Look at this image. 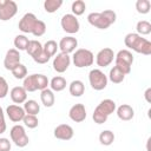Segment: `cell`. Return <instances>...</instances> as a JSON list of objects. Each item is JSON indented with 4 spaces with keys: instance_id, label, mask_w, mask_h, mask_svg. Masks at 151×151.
Returning <instances> with one entry per match:
<instances>
[{
    "instance_id": "6da1fadb",
    "label": "cell",
    "mask_w": 151,
    "mask_h": 151,
    "mask_svg": "<svg viewBox=\"0 0 151 151\" xmlns=\"http://www.w3.org/2000/svg\"><path fill=\"white\" fill-rule=\"evenodd\" d=\"M117 14L112 9H105L103 12H92L87 15V21L90 25L99 28L106 29L112 24L116 22Z\"/></svg>"
},
{
    "instance_id": "7a4b0ae2",
    "label": "cell",
    "mask_w": 151,
    "mask_h": 151,
    "mask_svg": "<svg viewBox=\"0 0 151 151\" xmlns=\"http://www.w3.org/2000/svg\"><path fill=\"white\" fill-rule=\"evenodd\" d=\"M124 44L137 53H142L144 55L151 54V42L137 33H127L124 38Z\"/></svg>"
},
{
    "instance_id": "3957f363",
    "label": "cell",
    "mask_w": 151,
    "mask_h": 151,
    "mask_svg": "<svg viewBox=\"0 0 151 151\" xmlns=\"http://www.w3.org/2000/svg\"><path fill=\"white\" fill-rule=\"evenodd\" d=\"M116 109H117V105L112 99H104L94 109L92 119L94 120L96 124H99V125L104 124L107 120L109 116L116 111Z\"/></svg>"
},
{
    "instance_id": "277c9868",
    "label": "cell",
    "mask_w": 151,
    "mask_h": 151,
    "mask_svg": "<svg viewBox=\"0 0 151 151\" xmlns=\"http://www.w3.org/2000/svg\"><path fill=\"white\" fill-rule=\"evenodd\" d=\"M50 80L45 74L41 73H34L31 76H27L24 79L22 87L26 90V92H34V91H42L45 88H48Z\"/></svg>"
},
{
    "instance_id": "5b68a950",
    "label": "cell",
    "mask_w": 151,
    "mask_h": 151,
    "mask_svg": "<svg viewBox=\"0 0 151 151\" xmlns=\"http://www.w3.org/2000/svg\"><path fill=\"white\" fill-rule=\"evenodd\" d=\"M114 66L118 67L125 76L131 72V66L133 64V55L129 50H120L114 54Z\"/></svg>"
},
{
    "instance_id": "8992f818",
    "label": "cell",
    "mask_w": 151,
    "mask_h": 151,
    "mask_svg": "<svg viewBox=\"0 0 151 151\" xmlns=\"http://www.w3.org/2000/svg\"><path fill=\"white\" fill-rule=\"evenodd\" d=\"M72 61H73L74 66L78 67V68L88 67L94 63V55L87 48H78L73 53Z\"/></svg>"
},
{
    "instance_id": "52a82bcc",
    "label": "cell",
    "mask_w": 151,
    "mask_h": 151,
    "mask_svg": "<svg viewBox=\"0 0 151 151\" xmlns=\"http://www.w3.org/2000/svg\"><path fill=\"white\" fill-rule=\"evenodd\" d=\"M88 81L93 90L101 91L107 86V76L99 68H93L88 73Z\"/></svg>"
},
{
    "instance_id": "ba28073f",
    "label": "cell",
    "mask_w": 151,
    "mask_h": 151,
    "mask_svg": "<svg viewBox=\"0 0 151 151\" xmlns=\"http://www.w3.org/2000/svg\"><path fill=\"white\" fill-rule=\"evenodd\" d=\"M9 136H11V140L19 147H25L28 142H29V138L28 136L26 134V131H25V127L22 125H14L11 131H9Z\"/></svg>"
},
{
    "instance_id": "9c48e42d",
    "label": "cell",
    "mask_w": 151,
    "mask_h": 151,
    "mask_svg": "<svg viewBox=\"0 0 151 151\" xmlns=\"http://www.w3.org/2000/svg\"><path fill=\"white\" fill-rule=\"evenodd\" d=\"M18 12V5L13 0H0V20H11Z\"/></svg>"
},
{
    "instance_id": "30bf717a",
    "label": "cell",
    "mask_w": 151,
    "mask_h": 151,
    "mask_svg": "<svg viewBox=\"0 0 151 151\" xmlns=\"http://www.w3.org/2000/svg\"><path fill=\"white\" fill-rule=\"evenodd\" d=\"M60 25H61V28L66 33H70V34H74L77 32H79V28H80V24H79L77 17L73 15L72 13H67V14L63 15V18L60 20Z\"/></svg>"
},
{
    "instance_id": "8fae6325",
    "label": "cell",
    "mask_w": 151,
    "mask_h": 151,
    "mask_svg": "<svg viewBox=\"0 0 151 151\" xmlns=\"http://www.w3.org/2000/svg\"><path fill=\"white\" fill-rule=\"evenodd\" d=\"M39 19H37V17L33 13H26L19 21V29L22 33H32L33 29L35 28V25L38 22Z\"/></svg>"
},
{
    "instance_id": "7c38bea8",
    "label": "cell",
    "mask_w": 151,
    "mask_h": 151,
    "mask_svg": "<svg viewBox=\"0 0 151 151\" xmlns=\"http://www.w3.org/2000/svg\"><path fill=\"white\" fill-rule=\"evenodd\" d=\"M71 64V57L66 53H57L53 59V70L58 73H64Z\"/></svg>"
},
{
    "instance_id": "4fadbf2b",
    "label": "cell",
    "mask_w": 151,
    "mask_h": 151,
    "mask_svg": "<svg viewBox=\"0 0 151 151\" xmlns=\"http://www.w3.org/2000/svg\"><path fill=\"white\" fill-rule=\"evenodd\" d=\"M114 60V52L110 47L100 50L96 55V63L99 67H106Z\"/></svg>"
},
{
    "instance_id": "5bb4252c",
    "label": "cell",
    "mask_w": 151,
    "mask_h": 151,
    "mask_svg": "<svg viewBox=\"0 0 151 151\" xmlns=\"http://www.w3.org/2000/svg\"><path fill=\"white\" fill-rule=\"evenodd\" d=\"M20 64V53L15 48H11L6 52L5 59H4V66L6 70L12 71L17 65Z\"/></svg>"
},
{
    "instance_id": "9a60e30c",
    "label": "cell",
    "mask_w": 151,
    "mask_h": 151,
    "mask_svg": "<svg viewBox=\"0 0 151 151\" xmlns=\"http://www.w3.org/2000/svg\"><path fill=\"white\" fill-rule=\"evenodd\" d=\"M53 134L57 139H60V140H70L73 138V134H74V131L72 129L71 125L68 124H60L58 126H55L54 131H53Z\"/></svg>"
},
{
    "instance_id": "2e32d148",
    "label": "cell",
    "mask_w": 151,
    "mask_h": 151,
    "mask_svg": "<svg viewBox=\"0 0 151 151\" xmlns=\"http://www.w3.org/2000/svg\"><path fill=\"white\" fill-rule=\"evenodd\" d=\"M77 46H78V40L72 35L61 38L59 44H58V47L60 48V51L63 53H66V54H70V53L74 52Z\"/></svg>"
},
{
    "instance_id": "e0dca14e",
    "label": "cell",
    "mask_w": 151,
    "mask_h": 151,
    "mask_svg": "<svg viewBox=\"0 0 151 151\" xmlns=\"http://www.w3.org/2000/svg\"><path fill=\"white\" fill-rule=\"evenodd\" d=\"M68 117L71 120L76 123H81L86 119V109L83 104H74L70 111H68Z\"/></svg>"
},
{
    "instance_id": "ac0fdd59",
    "label": "cell",
    "mask_w": 151,
    "mask_h": 151,
    "mask_svg": "<svg viewBox=\"0 0 151 151\" xmlns=\"http://www.w3.org/2000/svg\"><path fill=\"white\" fill-rule=\"evenodd\" d=\"M6 113H7L8 118H9L12 122H14V123L22 122L24 117L26 116V112H25L24 107L17 105V104H13V105L7 106V109H6Z\"/></svg>"
},
{
    "instance_id": "d6986e66",
    "label": "cell",
    "mask_w": 151,
    "mask_h": 151,
    "mask_svg": "<svg viewBox=\"0 0 151 151\" xmlns=\"http://www.w3.org/2000/svg\"><path fill=\"white\" fill-rule=\"evenodd\" d=\"M116 111H117L118 118L124 122H129L134 117V110L129 104H122L120 106H118L116 109Z\"/></svg>"
},
{
    "instance_id": "ffe728a7",
    "label": "cell",
    "mask_w": 151,
    "mask_h": 151,
    "mask_svg": "<svg viewBox=\"0 0 151 151\" xmlns=\"http://www.w3.org/2000/svg\"><path fill=\"white\" fill-rule=\"evenodd\" d=\"M11 99L15 104H22L27 100V92L22 86H14L9 92Z\"/></svg>"
},
{
    "instance_id": "44dd1931",
    "label": "cell",
    "mask_w": 151,
    "mask_h": 151,
    "mask_svg": "<svg viewBox=\"0 0 151 151\" xmlns=\"http://www.w3.org/2000/svg\"><path fill=\"white\" fill-rule=\"evenodd\" d=\"M40 100H41L44 106L52 107L54 105V101H55V97H54L53 91L51 88H45V90L40 91Z\"/></svg>"
},
{
    "instance_id": "7402d4cb",
    "label": "cell",
    "mask_w": 151,
    "mask_h": 151,
    "mask_svg": "<svg viewBox=\"0 0 151 151\" xmlns=\"http://www.w3.org/2000/svg\"><path fill=\"white\" fill-rule=\"evenodd\" d=\"M70 94L73 97H81L85 92V85L81 80H73L68 86Z\"/></svg>"
},
{
    "instance_id": "603a6c76",
    "label": "cell",
    "mask_w": 151,
    "mask_h": 151,
    "mask_svg": "<svg viewBox=\"0 0 151 151\" xmlns=\"http://www.w3.org/2000/svg\"><path fill=\"white\" fill-rule=\"evenodd\" d=\"M66 85H67L66 79L64 77H61V76L53 77L51 79V81H50V87H51V90L53 92H60V91L65 90L66 88Z\"/></svg>"
},
{
    "instance_id": "cb8c5ba5",
    "label": "cell",
    "mask_w": 151,
    "mask_h": 151,
    "mask_svg": "<svg viewBox=\"0 0 151 151\" xmlns=\"http://www.w3.org/2000/svg\"><path fill=\"white\" fill-rule=\"evenodd\" d=\"M42 51V45L40 41L38 40H29L28 46L26 48V52L32 57V59H34L38 54H40Z\"/></svg>"
},
{
    "instance_id": "d4e9b609",
    "label": "cell",
    "mask_w": 151,
    "mask_h": 151,
    "mask_svg": "<svg viewBox=\"0 0 151 151\" xmlns=\"http://www.w3.org/2000/svg\"><path fill=\"white\" fill-rule=\"evenodd\" d=\"M107 79H110L113 84H120L124 81L125 79V74L116 66H113L111 70H110V73H109V77Z\"/></svg>"
},
{
    "instance_id": "484cf974",
    "label": "cell",
    "mask_w": 151,
    "mask_h": 151,
    "mask_svg": "<svg viewBox=\"0 0 151 151\" xmlns=\"http://www.w3.org/2000/svg\"><path fill=\"white\" fill-rule=\"evenodd\" d=\"M24 110L26 112V114H33V116H37L40 111V105L33 100V99H28L24 103Z\"/></svg>"
},
{
    "instance_id": "4316f807",
    "label": "cell",
    "mask_w": 151,
    "mask_h": 151,
    "mask_svg": "<svg viewBox=\"0 0 151 151\" xmlns=\"http://www.w3.org/2000/svg\"><path fill=\"white\" fill-rule=\"evenodd\" d=\"M99 142L104 146H110L114 142V133L111 130H104L99 134Z\"/></svg>"
},
{
    "instance_id": "83f0119b",
    "label": "cell",
    "mask_w": 151,
    "mask_h": 151,
    "mask_svg": "<svg viewBox=\"0 0 151 151\" xmlns=\"http://www.w3.org/2000/svg\"><path fill=\"white\" fill-rule=\"evenodd\" d=\"M28 42H29L28 38L26 35H24V34H18L14 38V41H13L14 47L18 51H26V48L28 46Z\"/></svg>"
},
{
    "instance_id": "f1b7e54d",
    "label": "cell",
    "mask_w": 151,
    "mask_h": 151,
    "mask_svg": "<svg viewBox=\"0 0 151 151\" xmlns=\"http://www.w3.org/2000/svg\"><path fill=\"white\" fill-rule=\"evenodd\" d=\"M63 5V0H45L44 1V9L47 13L57 12Z\"/></svg>"
},
{
    "instance_id": "f546056e",
    "label": "cell",
    "mask_w": 151,
    "mask_h": 151,
    "mask_svg": "<svg viewBox=\"0 0 151 151\" xmlns=\"http://www.w3.org/2000/svg\"><path fill=\"white\" fill-rule=\"evenodd\" d=\"M136 29H137V34L138 35H147L151 33V24L146 20H140L137 22L136 25Z\"/></svg>"
},
{
    "instance_id": "4dcf8cb0",
    "label": "cell",
    "mask_w": 151,
    "mask_h": 151,
    "mask_svg": "<svg viewBox=\"0 0 151 151\" xmlns=\"http://www.w3.org/2000/svg\"><path fill=\"white\" fill-rule=\"evenodd\" d=\"M59 47H58V44H57V41H54V40H47L44 45H42V50H44V52L51 58V57H54L55 54H57V50H58Z\"/></svg>"
},
{
    "instance_id": "1f68e13d",
    "label": "cell",
    "mask_w": 151,
    "mask_h": 151,
    "mask_svg": "<svg viewBox=\"0 0 151 151\" xmlns=\"http://www.w3.org/2000/svg\"><path fill=\"white\" fill-rule=\"evenodd\" d=\"M71 9H72V14L73 15H76V17L81 15L86 9V4L83 0H76V1L72 2Z\"/></svg>"
},
{
    "instance_id": "d6a6232c",
    "label": "cell",
    "mask_w": 151,
    "mask_h": 151,
    "mask_svg": "<svg viewBox=\"0 0 151 151\" xmlns=\"http://www.w3.org/2000/svg\"><path fill=\"white\" fill-rule=\"evenodd\" d=\"M12 74H13V77L15 78V79H25L26 77H27V68H26V66L24 65V64H19V65H17L12 71Z\"/></svg>"
},
{
    "instance_id": "836d02e7",
    "label": "cell",
    "mask_w": 151,
    "mask_h": 151,
    "mask_svg": "<svg viewBox=\"0 0 151 151\" xmlns=\"http://www.w3.org/2000/svg\"><path fill=\"white\" fill-rule=\"evenodd\" d=\"M151 8V2L149 0H137L136 1V9L140 14H147Z\"/></svg>"
},
{
    "instance_id": "e575fe53",
    "label": "cell",
    "mask_w": 151,
    "mask_h": 151,
    "mask_svg": "<svg viewBox=\"0 0 151 151\" xmlns=\"http://www.w3.org/2000/svg\"><path fill=\"white\" fill-rule=\"evenodd\" d=\"M22 123L28 129H35L39 125V120L37 118V116H33V114H26L22 119Z\"/></svg>"
},
{
    "instance_id": "d590c367",
    "label": "cell",
    "mask_w": 151,
    "mask_h": 151,
    "mask_svg": "<svg viewBox=\"0 0 151 151\" xmlns=\"http://www.w3.org/2000/svg\"><path fill=\"white\" fill-rule=\"evenodd\" d=\"M45 32H46V24L42 20H38V22L35 25V28L33 29L32 34L34 37H41V35L45 34Z\"/></svg>"
},
{
    "instance_id": "8d00e7d4",
    "label": "cell",
    "mask_w": 151,
    "mask_h": 151,
    "mask_svg": "<svg viewBox=\"0 0 151 151\" xmlns=\"http://www.w3.org/2000/svg\"><path fill=\"white\" fill-rule=\"evenodd\" d=\"M8 91H9V87H8L7 80L0 76V99L5 98L8 94Z\"/></svg>"
},
{
    "instance_id": "74e56055",
    "label": "cell",
    "mask_w": 151,
    "mask_h": 151,
    "mask_svg": "<svg viewBox=\"0 0 151 151\" xmlns=\"http://www.w3.org/2000/svg\"><path fill=\"white\" fill-rule=\"evenodd\" d=\"M11 142L9 139L5 138V137H1L0 138V151H11Z\"/></svg>"
},
{
    "instance_id": "f35d334b",
    "label": "cell",
    "mask_w": 151,
    "mask_h": 151,
    "mask_svg": "<svg viewBox=\"0 0 151 151\" xmlns=\"http://www.w3.org/2000/svg\"><path fill=\"white\" fill-rule=\"evenodd\" d=\"M7 129V125H6V120H5V113H4V110L2 107L0 106V134L4 133Z\"/></svg>"
},
{
    "instance_id": "ab89813d",
    "label": "cell",
    "mask_w": 151,
    "mask_h": 151,
    "mask_svg": "<svg viewBox=\"0 0 151 151\" xmlns=\"http://www.w3.org/2000/svg\"><path fill=\"white\" fill-rule=\"evenodd\" d=\"M150 93H151V88L149 87V88L145 91V94H144V97H145V99H146V101H147V103H150V101H151V99H150V97H149V96H150Z\"/></svg>"
}]
</instances>
